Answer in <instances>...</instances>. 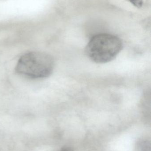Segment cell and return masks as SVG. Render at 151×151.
<instances>
[{
	"instance_id": "6da1fadb",
	"label": "cell",
	"mask_w": 151,
	"mask_h": 151,
	"mask_svg": "<svg viewBox=\"0 0 151 151\" xmlns=\"http://www.w3.org/2000/svg\"><path fill=\"white\" fill-rule=\"evenodd\" d=\"M55 62L50 55L40 51H31L21 56L15 71L19 75L32 79L47 78L52 74Z\"/></svg>"
},
{
	"instance_id": "7a4b0ae2",
	"label": "cell",
	"mask_w": 151,
	"mask_h": 151,
	"mask_svg": "<svg viewBox=\"0 0 151 151\" xmlns=\"http://www.w3.org/2000/svg\"><path fill=\"white\" fill-rule=\"evenodd\" d=\"M122 49V41L118 37L109 34H100L90 39L85 51L91 61L103 64L113 60Z\"/></svg>"
},
{
	"instance_id": "3957f363",
	"label": "cell",
	"mask_w": 151,
	"mask_h": 151,
	"mask_svg": "<svg viewBox=\"0 0 151 151\" xmlns=\"http://www.w3.org/2000/svg\"><path fill=\"white\" fill-rule=\"evenodd\" d=\"M134 6L137 8H141L143 4V0H128Z\"/></svg>"
},
{
	"instance_id": "277c9868",
	"label": "cell",
	"mask_w": 151,
	"mask_h": 151,
	"mask_svg": "<svg viewBox=\"0 0 151 151\" xmlns=\"http://www.w3.org/2000/svg\"><path fill=\"white\" fill-rule=\"evenodd\" d=\"M60 151H74L73 150L69 147H64Z\"/></svg>"
}]
</instances>
